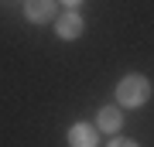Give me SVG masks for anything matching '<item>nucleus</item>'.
<instances>
[{"label": "nucleus", "mask_w": 154, "mask_h": 147, "mask_svg": "<svg viewBox=\"0 0 154 147\" xmlns=\"http://www.w3.org/2000/svg\"><path fill=\"white\" fill-rule=\"evenodd\" d=\"M151 99V82L144 75H127L116 86V103L120 106H144Z\"/></svg>", "instance_id": "obj_1"}, {"label": "nucleus", "mask_w": 154, "mask_h": 147, "mask_svg": "<svg viewBox=\"0 0 154 147\" xmlns=\"http://www.w3.org/2000/svg\"><path fill=\"white\" fill-rule=\"evenodd\" d=\"M82 17H79L75 11H69V14H62L58 17V21H55V31H58V38L62 41H75L79 38V34H82Z\"/></svg>", "instance_id": "obj_2"}, {"label": "nucleus", "mask_w": 154, "mask_h": 147, "mask_svg": "<svg viewBox=\"0 0 154 147\" xmlns=\"http://www.w3.org/2000/svg\"><path fill=\"white\" fill-rule=\"evenodd\" d=\"M24 14H28V21L45 24V21H51V14H55V4H51V0H28V4H24Z\"/></svg>", "instance_id": "obj_3"}, {"label": "nucleus", "mask_w": 154, "mask_h": 147, "mask_svg": "<svg viewBox=\"0 0 154 147\" xmlns=\"http://www.w3.org/2000/svg\"><path fill=\"white\" fill-rule=\"evenodd\" d=\"M69 144H72V147H96V127L75 123V127L69 130Z\"/></svg>", "instance_id": "obj_4"}, {"label": "nucleus", "mask_w": 154, "mask_h": 147, "mask_svg": "<svg viewBox=\"0 0 154 147\" xmlns=\"http://www.w3.org/2000/svg\"><path fill=\"white\" fill-rule=\"evenodd\" d=\"M96 123H99V130H106V133H116V130H120V109H113V106H103V109H99V113H96Z\"/></svg>", "instance_id": "obj_5"}, {"label": "nucleus", "mask_w": 154, "mask_h": 147, "mask_svg": "<svg viewBox=\"0 0 154 147\" xmlns=\"http://www.w3.org/2000/svg\"><path fill=\"white\" fill-rule=\"evenodd\" d=\"M110 147H137V144H134V140H113Z\"/></svg>", "instance_id": "obj_6"}, {"label": "nucleus", "mask_w": 154, "mask_h": 147, "mask_svg": "<svg viewBox=\"0 0 154 147\" xmlns=\"http://www.w3.org/2000/svg\"><path fill=\"white\" fill-rule=\"evenodd\" d=\"M62 4H69V7H79V4H82V0H62Z\"/></svg>", "instance_id": "obj_7"}]
</instances>
